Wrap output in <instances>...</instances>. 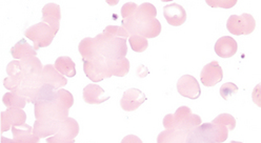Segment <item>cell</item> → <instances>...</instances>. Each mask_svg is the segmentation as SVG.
<instances>
[{
    "label": "cell",
    "mask_w": 261,
    "mask_h": 143,
    "mask_svg": "<svg viewBox=\"0 0 261 143\" xmlns=\"http://www.w3.org/2000/svg\"><path fill=\"white\" fill-rule=\"evenodd\" d=\"M61 11L60 7L56 4H47L42 9V22L50 25L55 32L58 33L60 27Z\"/></svg>",
    "instance_id": "obj_17"
},
{
    "label": "cell",
    "mask_w": 261,
    "mask_h": 143,
    "mask_svg": "<svg viewBox=\"0 0 261 143\" xmlns=\"http://www.w3.org/2000/svg\"><path fill=\"white\" fill-rule=\"evenodd\" d=\"M128 42L130 44V47H132V50L136 53H142L146 51L149 46L148 39L139 35H130L128 38Z\"/></svg>",
    "instance_id": "obj_28"
},
{
    "label": "cell",
    "mask_w": 261,
    "mask_h": 143,
    "mask_svg": "<svg viewBox=\"0 0 261 143\" xmlns=\"http://www.w3.org/2000/svg\"><path fill=\"white\" fill-rule=\"evenodd\" d=\"M84 71L86 76L93 82H100L113 75L102 56H97L92 60H84Z\"/></svg>",
    "instance_id": "obj_7"
},
{
    "label": "cell",
    "mask_w": 261,
    "mask_h": 143,
    "mask_svg": "<svg viewBox=\"0 0 261 143\" xmlns=\"http://www.w3.org/2000/svg\"><path fill=\"white\" fill-rule=\"evenodd\" d=\"M57 100L63 107L68 109H70L74 104L73 95L69 91L63 89L57 90Z\"/></svg>",
    "instance_id": "obj_29"
},
{
    "label": "cell",
    "mask_w": 261,
    "mask_h": 143,
    "mask_svg": "<svg viewBox=\"0 0 261 143\" xmlns=\"http://www.w3.org/2000/svg\"><path fill=\"white\" fill-rule=\"evenodd\" d=\"M27 114L22 108L10 107L5 112H2V132L9 131L13 126L25 124Z\"/></svg>",
    "instance_id": "obj_12"
},
{
    "label": "cell",
    "mask_w": 261,
    "mask_h": 143,
    "mask_svg": "<svg viewBox=\"0 0 261 143\" xmlns=\"http://www.w3.org/2000/svg\"><path fill=\"white\" fill-rule=\"evenodd\" d=\"M146 101V96L138 89H128L120 100L121 108L125 112H134Z\"/></svg>",
    "instance_id": "obj_14"
},
{
    "label": "cell",
    "mask_w": 261,
    "mask_h": 143,
    "mask_svg": "<svg viewBox=\"0 0 261 143\" xmlns=\"http://www.w3.org/2000/svg\"><path fill=\"white\" fill-rule=\"evenodd\" d=\"M163 16L170 25L180 26L187 20L186 10L178 4H170L163 8Z\"/></svg>",
    "instance_id": "obj_15"
},
{
    "label": "cell",
    "mask_w": 261,
    "mask_h": 143,
    "mask_svg": "<svg viewBox=\"0 0 261 143\" xmlns=\"http://www.w3.org/2000/svg\"><path fill=\"white\" fill-rule=\"evenodd\" d=\"M61 122L55 120H36L33 126V133L40 139L56 135L60 129Z\"/></svg>",
    "instance_id": "obj_16"
},
{
    "label": "cell",
    "mask_w": 261,
    "mask_h": 143,
    "mask_svg": "<svg viewBox=\"0 0 261 143\" xmlns=\"http://www.w3.org/2000/svg\"><path fill=\"white\" fill-rule=\"evenodd\" d=\"M156 15H157L156 8L152 4L144 3L140 6H138L135 14L132 16V17L128 19H122V20H127L129 22H133V23H141V22L155 19Z\"/></svg>",
    "instance_id": "obj_20"
},
{
    "label": "cell",
    "mask_w": 261,
    "mask_h": 143,
    "mask_svg": "<svg viewBox=\"0 0 261 143\" xmlns=\"http://www.w3.org/2000/svg\"><path fill=\"white\" fill-rule=\"evenodd\" d=\"M11 54L14 59L21 60L30 57H36L37 51H35L34 46L30 45L24 39H21L12 47Z\"/></svg>",
    "instance_id": "obj_22"
},
{
    "label": "cell",
    "mask_w": 261,
    "mask_h": 143,
    "mask_svg": "<svg viewBox=\"0 0 261 143\" xmlns=\"http://www.w3.org/2000/svg\"><path fill=\"white\" fill-rule=\"evenodd\" d=\"M212 123L224 125L228 129V131H233L236 128V119L230 114H220L212 121Z\"/></svg>",
    "instance_id": "obj_30"
},
{
    "label": "cell",
    "mask_w": 261,
    "mask_h": 143,
    "mask_svg": "<svg viewBox=\"0 0 261 143\" xmlns=\"http://www.w3.org/2000/svg\"><path fill=\"white\" fill-rule=\"evenodd\" d=\"M222 78L223 71L216 60L212 61L208 65H206L200 73L201 82L206 88L216 85L222 80Z\"/></svg>",
    "instance_id": "obj_13"
},
{
    "label": "cell",
    "mask_w": 261,
    "mask_h": 143,
    "mask_svg": "<svg viewBox=\"0 0 261 143\" xmlns=\"http://www.w3.org/2000/svg\"><path fill=\"white\" fill-rule=\"evenodd\" d=\"M228 137V129L217 123H201L188 134L187 143H222Z\"/></svg>",
    "instance_id": "obj_2"
},
{
    "label": "cell",
    "mask_w": 261,
    "mask_h": 143,
    "mask_svg": "<svg viewBox=\"0 0 261 143\" xmlns=\"http://www.w3.org/2000/svg\"><path fill=\"white\" fill-rule=\"evenodd\" d=\"M43 67L37 57L14 60L7 67V73L11 77H21L30 74H42Z\"/></svg>",
    "instance_id": "obj_6"
},
{
    "label": "cell",
    "mask_w": 261,
    "mask_h": 143,
    "mask_svg": "<svg viewBox=\"0 0 261 143\" xmlns=\"http://www.w3.org/2000/svg\"><path fill=\"white\" fill-rule=\"evenodd\" d=\"M107 65L113 76L124 77L129 72V61L125 57L120 59L107 60Z\"/></svg>",
    "instance_id": "obj_25"
},
{
    "label": "cell",
    "mask_w": 261,
    "mask_h": 143,
    "mask_svg": "<svg viewBox=\"0 0 261 143\" xmlns=\"http://www.w3.org/2000/svg\"><path fill=\"white\" fill-rule=\"evenodd\" d=\"M95 49L106 60L124 58L127 53L126 39L107 34H98L94 38Z\"/></svg>",
    "instance_id": "obj_3"
},
{
    "label": "cell",
    "mask_w": 261,
    "mask_h": 143,
    "mask_svg": "<svg viewBox=\"0 0 261 143\" xmlns=\"http://www.w3.org/2000/svg\"><path fill=\"white\" fill-rule=\"evenodd\" d=\"M79 134V124L73 118H67L61 122L58 133L46 139V143H75Z\"/></svg>",
    "instance_id": "obj_9"
},
{
    "label": "cell",
    "mask_w": 261,
    "mask_h": 143,
    "mask_svg": "<svg viewBox=\"0 0 261 143\" xmlns=\"http://www.w3.org/2000/svg\"><path fill=\"white\" fill-rule=\"evenodd\" d=\"M138 6L134 3H127L124 4L121 8V16L123 19H128L132 17V16L135 14Z\"/></svg>",
    "instance_id": "obj_34"
},
{
    "label": "cell",
    "mask_w": 261,
    "mask_h": 143,
    "mask_svg": "<svg viewBox=\"0 0 261 143\" xmlns=\"http://www.w3.org/2000/svg\"><path fill=\"white\" fill-rule=\"evenodd\" d=\"M4 104L10 108V107H17V108H24L27 103H29V100L24 97L19 96V95L15 93H7L3 97Z\"/></svg>",
    "instance_id": "obj_27"
},
{
    "label": "cell",
    "mask_w": 261,
    "mask_h": 143,
    "mask_svg": "<svg viewBox=\"0 0 261 143\" xmlns=\"http://www.w3.org/2000/svg\"><path fill=\"white\" fill-rule=\"evenodd\" d=\"M42 79L44 84L52 85L56 90L68 84V79L63 77L52 65H46L43 67Z\"/></svg>",
    "instance_id": "obj_18"
},
{
    "label": "cell",
    "mask_w": 261,
    "mask_h": 143,
    "mask_svg": "<svg viewBox=\"0 0 261 143\" xmlns=\"http://www.w3.org/2000/svg\"><path fill=\"white\" fill-rule=\"evenodd\" d=\"M103 34L111 35L114 37H120V38H129L128 32L123 27V26H118V25H108L105 31L102 32Z\"/></svg>",
    "instance_id": "obj_31"
},
{
    "label": "cell",
    "mask_w": 261,
    "mask_h": 143,
    "mask_svg": "<svg viewBox=\"0 0 261 143\" xmlns=\"http://www.w3.org/2000/svg\"><path fill=\"white\" fill-rule=\"evenodd\" d=\"M188 132L179 130H166L157 137V143H187Z\"/></svg>",
    "instance_id": "obj_23"
},
{
    "label": "cell",
    "mask_w": 261,
    "mask_h": 143,
    "mask_svg": "<svg viewBox=\"0 0 261 143\" xmlns=\"http://www.w3.org/2000/svg\"><path fill=\"white\" fill-rule=\"evenodd\" d=\"M177 91L181 96L195 100L198 99L201 95L199 83L194 76L184 75L177 81Z\"/></svg>",
    "instance_id": "obj_10"
},
{
    "label": "cell",
    "mask_w": 261,
    "mask_h": 143,
    "mask_svg": "<svg viewBox=\"0 0 261 143\" xmlns=\"http://www.w3.org/2000/svg\"><path fill=\"white\" fill-rule=\"evenodd\" d=\"M55 69L63 76H67L69 78H73L76 76V66L74 61L68 56H61L56 59Z\"/></svg>",
    "instance_id": "obj_24"
},
{
    "label": "cell",
    "mask_w": 261,
    "mask_h": 143,
    "mask_svg": "<svg viewBox=\"0 0 261 143\" xmlns=\"http://www.w3.org/2000/svg\"><path fill=\"white\" fill-rule=\"evenodd\" d=\"M36 120L63 121L69 118V109L57 100V90L52 85L43 84L33 102Z\"/></svg>",
    "instance_id": "obj_1"
},
{
    "label": "cell",
    "mask_w": 261,
    "mask_h": 143,
    "mask_svg": "<svg viewBox=\"0 0 261 143\" xmlns=\"http://www.w3.org/2000/svg\"><path fill=\"white\" fill-rule=\"evenodd\" d=\"M230 143H242V142H239V141H231Z\"/></svg>",
    "instance_id": "obj_36"
},
{
    "label": "cell",
    "mask_w": 261,
    "mask_h": 143,
    "mask_svg": "<svg viewBox=\"0 0 261 143\" xmlns=\"http://www.w3.org/2000/svg\"><path fill=\"white\" fill-rule=\"evenodd\" d=\"M24 35L34 42V49L38 51L41 47H46L53 42L56 32L46 23L39 22L25 30Z\"/></svg>",
    "instance_id": "obj_5"
},
{
    "label": "cell",
    "mask_w": 261,
    "mask_h": 143,
    "mask_svg": "<svg viewBox=\"0 0 261 143\" xmlns=\"http://www.w3.org/2000/svg\"><path fill=\"white\" fill-rule=\"evenodd\" d=\"M109 99L110 96H106L103 89L99 85L88 84L84 89V100L88 104H101Z\"/></svg>",
    "instance_id": "obj_21"
},
{
    "label": "cell",
    "mask_w": 261,
    "mask_h": 143,
    "mask_svg": "<svg viewBox=\"0 0 261 143\" xmlns=\"http://www.w3.org/2000/svg\"><path fill=\"white\" fill-rule=\"evenodd\" d=\"M121 143H142V140L135 135H127L122 139Z\"/></svg>",
    "instance_id": "obj_35"
},
{
    "label": "cell",
    "mask_w": 261,
    "mask_h": 143,
    "mask_svg": "<svg viewBox=\"0 0 261 143\" xmlns=\"http://www.w3.org/2000/svg\"><path fill=\"white\" fill-rule=\"evenodd\" d=\"M238 50L236 40L230 36H223L215 43V53L221 58H231Z\"/></svg>",
    "instance_id": "obj_19"
},
{
    "label": "cell",
    "mask_w": 261,
    "mask_h": 143,
    "mask_svg": "<svg viewBox=\"0 0 261 143\" xmlns=\"http://www.w3.org/2000/svg\"><path fill=\"white\" fill-rule=\"evenodd\" d=\"M226 27L233 35H249L253 33L256 27V20L248 13H243L240 16L232 15L226 21Z\"/></svg>",
    "instance_id": "obj_8"
},
{
    "label": "cell",
    "mask_w": 261,
    "mask_h": 143,
    "mask_svg": "<svg viewBox=\"0 0 261 143\" xmlns=\"http://www.w3.org/2000/svg\"><path fill=\"white\" fill-rule=\"evenodd\" d=\"M13 139L2 137V143H39L40 138L36 137L33 133V126L28 124L13 126L12 128Z\"/></svg>",
    "instance_id": "obj_11"
},
{
    "label": "cell",
    "mask_w": 261,
    "mask_h": 143,
    "mask_svg": "<svg viewBox=\"0 0 261 143\" xmlns=\"http://www.w3.org/2000/svg\"><path fill=\"white\" fill-rule=\"evenodd\" d=\"M238 91V87L236 84H234L233 82H226L224 84L221 85L220 88V96L226 100L231 95L235 94Z\"/></svg>",
    "instance_id": "obj_32"
},
{
    "label": "cell",
    "mask_w": 261,
    "mask_h": 143,
    "mask_svg": "<svg viewBox=\"0 0 261 143\" xmlns=\"http://www.w3.org/2000/svg\"><path fill=\"white\" fill-rule=\"evenodd\" d=\"M237 4V0H206V5L212 8H222V9H232Z\"/></svg>",
    "instance_id": "obj_33"
},
{
    "label": "cell",
    "mask_w": 261,
    "mask_h": 143,
    "mask_svg": "<svg viewBox=\"0 0 261 143\" xmlns=\"http://www.w3.org/2000/svg\"><path fill=\"white\" fill-rule=\"evenodd\" d=\"M201 124V118L193 114L190 107H178L175 114H168L163 118V126L166 130H179L190 133Z\"/></svg>",
    "instance_id": "obj_4"
},
{
    "label": "cell",
    "mask_w": 261,
    "mask_h": 143,
    "mask_svg": "<svg viewBox=\"0 0 261 143\" xmlns=\"http://www.w3.org/2000/svg\"><path fill=\"white\" fill-rule=\"evenodd\" d=\"M78 50L80 55L83 56L84 60H92L93 58L97 57V56H101L97 53L96 49H95V42H94V38L88 37L81 40V42L79 43Z\"/></svg>",
    "instance_id": "obj_26"
}]
</instances>
